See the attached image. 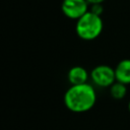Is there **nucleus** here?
<instances>
[{
	"label": "nucleus",
	"instance_id": "1",
	"mask_svg": "<svg viewBox=\"0 0 130 130\" xmlns=\"http://www.w3.org/2000/svg\"><path fill=\"white\" fill-rule=\"evenodd\" d=\"M96 102L94 87L89 83L71 85L64 94L65 107L73 113H85L91 110Z\"/></svg>",
	"mask_w": 130,
	"mask_h": 130
},
{
	"label": "nucleus",
	"instance_id": "2",
	"mask_svg": "<svg viewBox=\"0 0 130 130\" xmlns=\"http://www.w3.org/2000/svg\"><path fill=\"white\" fill-rule=\"evenodd\" d=\"M103 27L104 23L101 15H96L88 10L76 20L75 32L77 37L83 41H93L100 37Z\"/></svg>",
	"mask_w": 130,
	"mask_h": 130
},
{
	"label": "nucleus",
	"instance_id": "3",
	"mask_svg": "<svg viewBox=\"0 0 130 130\" xmlns=\"http://www.w3.org/2000/svg\"><path fill=\"white\" fill-rule=\"evenodd\" d=\"M89 76L91 81L99 87H110L116 81L115 68L105 64L93 67Z\"/></svg>",
	"mask_w": 130,
	"mask_h": 130
},
{
	"label": "nucleus",
	"instance_id": "4",
	"mask_svg": "<svg viewBox=\"0 0 130 130\" xmlns=\"http://www.w3.org/2000/svg\"><path fill=\"white\" fill-rule=\"evenodd\" d=\"M61 10L66 17L77 20L89 10V4L86 0H63Z\"/></svg>",
	"mask_w": 130,
	"mask_h": 130
},
{
	"label": "nucleus",
	"instance_id": "5",
	"mask_svg": "<svg viewBox=\"0 0 130 130\" xmlns=\"http://www.w3.org/2000/svg\"><path fill=\"white\" fill-rule=\"evenodd\" d=\"M88 72L87 70L82 67V66H73L69 69L67 73L68 81L70 82L71 85H77V84H82L86 83L88 79Z\"/></svg>",
	"mask_w": 130,
	"mask_h": 130
},
{
	"label": "nucleus",
	"instance_id": "6",
	"mask_svg": "<svg viewBox=\"0 0 130 130\" xmlns=\"http://www.w3.org/2000/svg\"><path fill=\"white\" fill-rule=\"evenodd\" d=\"M116 80L124 84H130V59L121 60L115 67Z\"/></svg>",
	"mask_w": 130,
	"mask_h": 130
},
{
	"label": "nucleus",
	"instance_id": "7",
	"mask_svg": "<svg viewBox=\"0 0 130 130\" xmlns=\"http://www.w3.org/2000/svg\"><path fill=\"white\" fill-rule=\"evenodd\" d=\"M110 94L113 99L115 100H122L126 96L127 94V86L126 84L120 82V81H115L110 87Z\"/></svg>",
	"mask_w": 130,
	"mask_h": 130
},
{
	"label": "nucleus",
	"instance_id": "8",
	"mask_svg": "<svg viewBox=\"0 0 130 130\" xmlns=\"http://www.w3.org/2000/svg\"><path fill=\"white\" fill-rule=\"evenodd\" d=\"M89 11H91L92 13L96 14V15H102L103 11H104V6L103 3H99V4H91L89 6Z\"/></svg>",
	"mask_w": 130,
	"mask_h": 130
},
{
	"label": "nucleus",
	"instance_id": "9",
	"mask_svg": "<svg viewBox=\"0 0 130 130\" xmlns=\"http://www.w3.org/2000/svg\"><path fill=\"white\" fill-rule=\"evenodd\" d=\"M87 2H88V4L89 5H91V4H99V3H103L105 0H86Z\"/></svg>",
	"mask_w": 130,
	"mask_h": 130
},
{
	"label": "nucleus",
	"instance_id": "10",
	"mask_svg": "<svg viewBox=\"0 0 130 130\" xmlns=\"http://www.w3.org/2000/svg\"><path fill=\"white\" fill-rule=\"evenodd\" d=\"M128 111H129V113H130V101L128 102Z\"/></svg>",
	"mask_w": 130,
	"mask_h": 130
}]
</instances>
